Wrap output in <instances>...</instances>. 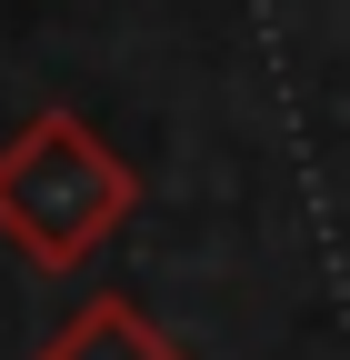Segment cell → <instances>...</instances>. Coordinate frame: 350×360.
Wrapping results in <instances>:
<instances>
[{
	"mask_svg": "<svg viewBox=\"0 0 350 360\" xmlns=\"http://www.w3.org/2000/svg\"><path fill=\"white\" fill-rule=\"evenodd\" d=\"M130 210H141V170H130L80 110H30L11 141H0V240L30 270L70 281Z\"/></svg>",
	"mask_w": 350,
	"mask_h": 360,
	"instance_id": "obj_1",
	"label": "cell"
},
{
	"mask_svg": "<svg viewBox=\"0 0 350 360\" xmlns=\"http://www.w3.org/2000/svg\"><path fill=\"white\" fill-rule=\"evenodd\" d=\"M30 360H190V350L170 340V330L150 321L141 300H120V290H101V300H80L70 321H60L51 340H40V350H30Z\"/></svg>",
	"mask_w": 350,
	"mask_h": 360,
	"instance_id": "obj_2",
	"label": "cell"
}]
</instances>
